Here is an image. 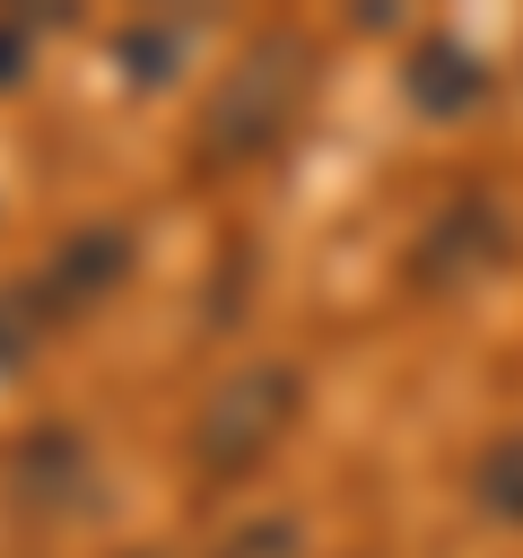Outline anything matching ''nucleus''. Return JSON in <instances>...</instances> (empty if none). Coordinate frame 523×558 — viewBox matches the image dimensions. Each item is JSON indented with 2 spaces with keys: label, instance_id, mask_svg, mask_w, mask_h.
<instances>
[{
  "label": "nucleus",
  "instance_id": "11",
  "mask_svg": "<svg viewBox=\"0 0 523 558\" xmlns=\"http://www.w3.org/2000/svg\"><path fill=\"white\" fill-rule=\"evenodd\" d=\"M26 35H35L26 17H0V87H17V78H26Z\"/></svg>",
  "mask_w": 523,
  "mask_h": 558
},
{
  "label": "nucleus",
  "instance_id": "5",
  "mask_svg": "<svg viewBox=\"0 0 523 558\" xmlns=\"http://www.w3.org/2000/svg\"><path fill=\"white\" fill-rule=\"evenodd\" d=\"M479 96H488V61H479L471 44H453V35H427V44L410 52V105H418V113L453 122V113H471Z\"/></svg>",
  "mask_w": 523,
  "mask_h": 558
},
{
  "label": "nucleus",
  "instance_id": "10",
  "mask_svg": "<svg viewBox=\"0 0 523 558\" xmlns=\"http://www.w3.org/2000/svg\"><path fill=\"white\" fill-rule=\"evenodd\" d=\"M122 61H131V70L157 87V78H166V61H174V26H148V35L131 26V35H122Z\"/></svg>",
  "mask_w": 523,
  "mask_h": 558
},
{
  "label": "nucleus",
  "instance_id": "7",
  "mask_svg": "<svg viewBox=\"0 0 523 558\" xmlns=\"http://www.w3.org/2000/svg\"><path fill=\"white\" fill-rule=\"evenodd\" d=\"M471 497H479L488 523H514V532H523V427L497 436V445L471 462Z\"/></svg>",
  "mask_w": 523,
  "mask_h": 558
},
{
  "label": "nucleus",
  "instance_id": "1",
  "mask_svg": "<svg viewBox=\"0 0 523 558\" xmlns=\"http://www.w3.org/2000/svg\"><path fill=\"white\" fill-rule=\"evenodd\" d=\"M305 87H314V44L288 35V26H279V35H253V44L227 61V78L209 87L200 157H209V166H244V157L279 148L288 122H296V105H305Z\"/></svg>",
  "mask_w": 523,
  "mask_h": 558
},
{
  "label": "nucleus",
  "instance_id": "8",
  "mask_svg": "<svg viewBox=\"0 0 523 558\" xmlns=\"http://www.w3.org/2000/svg\"><path fill=\"white\" fill-rule=\"evenodd\" d=\"M35 331H44L35 288H0V366H17V357L35 349Z\"/></svg>",
  "mask_w": 523,
  "mask_h": 558
},
{
  "label": "nucleus",
  "instance_id": "9",
  "mask_svg": "<svg viewBox=\"0 0 523 558\" xmlns=\"http://www.w3.org/2000/svg\"><path fill=\"white\" fill-rule=\"evenodd\" d=\"M218 558H296V523L288 514H253L244 532H227Z\"/></svg>",
  "mask_w": 523,
  "mask_h": 558
},
{
  "label": "nucleus",
  "instance_id": "3",
  "mask_svg": "<svg viewBox=\"0 0 523 558\" xmlns=\"http://www.w3.org/2000/svg\"><path fill=\"white\" fill-rule=\"evenodd\" d=\"M131 227L122 218H78L52 253H44V270L26 279L35 288V305H44V323H61V314H87V305H105L122 279H131Z\"/></svg>",
  "mask_w": 523,
  "mask_h": 558
},
{
  "label": "nucleus",
  "instance_id": "6",
  "mask_svg": "<svg viewBox=\"0 0 523 558\" xmlns=\"http://www.w3.org/2000/svg\"><path fill=\"white\" fill-rule=\"evenodd\" d=\"M78 471H87V462H78V436H70V427H35L26 453H17V497H26V506H61V497L78 488Z\"/></svg>",
  "mask_w": 523,
  "mask_h": 558
},
{
  "label": "nucleus",
  "instance_id": "2",
  "mask_svg": "<svg viewBox=\"0 0 523 558\" xmlns=\"http://www.w3.org/2000/svg\"><path fill=\"white\" fill-rule=\"evenodd\" d=\"M296 401H305V375H296L288 357L235 366V375L192 410V471H200V480H244V471L288 436Z\"/></svg>",
  "mask_w": 523,
  "mask_h": 558
},
{
  "label": "nucleus",
  "instance_id": "4",
  "mask_svg": "<svg viewBox=\"0 0 523 558\" xmlns=\"http://www.w3.org/2000/svg\"><path fill=\"white\" fill-rule=\"evenodd\" d=\"M497 262H506V209H497L488 192H453V201L427 218V235H418V253H410V279L436 288V296H453V288L488 279Z\"/></svg>",
  "mask_w": 523,
  "mask_h": 558
}]
</instances>
